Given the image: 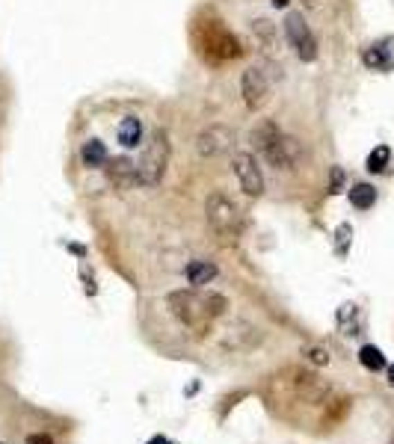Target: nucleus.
<instances>
[{
  "mask_svg": "<svg viewBox=\"0 0 394 444\" xmlns=\"http://www.w3.org/2000/svg\"><path fill=\"white\" fill-rule=\"evenodd\" d=\"M193 42L207 62H228L243 57V44L220 18H199L193 27Z\"/></svg>",
  "mask_w": 394,
  "mask_h": 444,
  "instance_id": "obj_1",
  "label": "nucleus"
},
{
  "mask_svg": "<svg viewBox=\"0 0 394 444\" xmlns=\"http://www.w3.org/2000/svg\"><path fill=\"white\" fill-rule=\"evenodd\" d=\"M166 305L172 311V317L178 320L181 326H187L196 335H205L214 323V314L207 308V296L196 293V291H175L166 296Z\"/></svg>",
  "mask_w": 394,
  "mask_h": 444,
  "instance_id": "obj_2",
  "label": "nucleus"
},
{
  "mask_svg": "<svg viewBox=\"0 0 394 444\" xmlns=\"http://www.w3.org/2000/svg\"><path fill=\"white\" fill-rule=\"evenodd\" d=\"M205 216H207V225L220 237H228V240L237 237L240 228H243V214H240V207L223 190H214L205 198Z\"/></svg>",
  "mask_w": 394,
  "mask_h": 444,
  "instance_id": "obj_3",
  "label": "nucleus"
},
{
  "mask_svg": "<svg viewBox=\"0 0 394 444\" xmlns=\"http://www.w3.org/2000/svg\"><path fill=\"white\" fill-rule=\"evenodd\" d=\"M166 157H169V137H166V130L157 128L155 133H151V139H148L146 157H142L139 166H137L139 184L155 187L163 178V172H166Z\"/></svg>",
  "mask_w": 394,
  "mask_h": 444,
  "instance_id": "obj_4",
  "label": "nucleus"
},
{
  "mask_svg": "<svg viewBox=\"0 0 394 444\" xmlns=\"http://www.w3.org/2000/svg\"><path fill=\"white\" fill-rule=\"evenodd\" d=\"M284 36H288L291 48L297 51V57L302 62L317 60V39H314V33L309 30V24H305V18L300 12H291L288 18H284Z\"/></svg>",
  "mask_w": 394,
  "mask_h": 444,
  "instance_id": "obj_5",
  "label": "nucleus"
},
{
  "mask_svg": "<svg viewBox=\"0 0 394 444\" xmlns=\"http://www.w3.org/2000/svg\"><path fill=\"white\" fill-rule=\"evenodd\" d=\"M232 169L237 175V181H240V190H243L246 196H264V175H261V166L255 160V154H249V151H237L234 154V160H232Z\"/></svg>",
  "mask_w": 394,
  "mask_h": 444,
  "instance_id": "obj_6",
  "label": "nucleus"
},
{
  "mask_svg": "<svg viewBox=\"0 0 394 444\" xmlns=\"http://www.w3.org/2000/svg\"><path fill=\"white\" fill-rule=\"evenodd\" d=\"M234 146V130L225 128V125H211L199 133V139H196V151H199L202 160H216L223 157L225 151H232Z\"/></svg>",
  "mask_w": 394,
  "mask_h": 444,
  "instance_id": "obj_7",
  "label": "nucleus"
},
{
  "mask_svg": "<svg viewBox=\"0 0 394 444\" xmlns=\"http://www.w3.org/2000/svg\"><path fill=\"white\" fill-rule=\"evenodd\" d=\"M240 95H243V104L249 110H258L264 107L267 95H270V77L264 69H258V65H249L240 77Z\"/></svg>",
  "mask_w": 394,
  "mask_h": 444,
  "instance_id": "obj_8",
  "label": "nucleus"
},
{
  "mask_svg": "<svg viewBox=\"0 0 394 444\" xmlns=\"http://www.w3.org/2000/svg\"><path fill=\"white\" fill-rule=\"evenodd\" d=\"M293 379H291V388L297 394L300 403H311V406H320L326 397L332 394V385H326L320 376L314 373H302V370H288Z\"/></svg>",
  "mask_w": 394,
  "mask_h": 444,
  "instance_id": "obj_9",
  "label": "nucleus"
},
{
  "mask_svg": "<svg viewBox=\"0 0 394 444\" xmlns=\"http://www.w3.org/2000/svg\"><path fill=\"white\" fill-rule=\"evenodd\" d=\"M264 157L270 160V166H276V169H297V166L302 163V157H305V148H302V142L297 137L282 133Z\"/></svg>",
  "mask_w": 394,
  "mask_h": 444,
  "instance_id": "obj_10",
  "label": "nucleus"
},
{
  "mask_svg": "<svg viewBox=\"0 0 394 444\" xmlns=\"http://www.w3.org/2000/svg\"><path fill=\"white\" fill-rule=\"evenodd\" d=\"M279 137H282V130H279L276 121H273V119H261L258 125L252 128V133H249V142H252L261 154H267Z\"/></svg>",
  "mask_w": 394,
  "mask_h": 444,
  "instance_id": "obj_11",
  "label": "nucleus"
},
{
  "mask_svg": "<svg viewBox=\"0 0 394 444\" xmlns=\"http://www.w3.org/2000/svg\"><path fill=\"white\" fill-rule=\"evenodd\" d=\"M107 172H110V181L116 187H130V184H137L139 181V175H137V163L130 160V157H116L110 160V166H107Z\"/></svg>",
  "mask_w": 394,
  "mask_h": 444,
  "instance_id": "obj_12",
  "label": "nucleus"
},
{
  "mask_svg": "<svg viewBox=\"0 0 394 444\" xmlns=\"http://www.w3.org/2000/svg\"><path fill=\"white\" fill-rule=\"evenodd\" d=\"M184 275H187V282L193 287H205V284H211L216 279V264H211V261H190L187 270H184Z\"/></svg>",
  "mask_w": 394,
  "mask_h": 444,
  "instance_id": "obj_13",
  "label": "nucleus"
},
{
  "mask_svg": "<svg viewBox=\"0 0 394 444\" xmlns=\"http://www.w3.org/2000/svg\"><path fill=\"white\" fill-rule=\"evenodd\" d=\"M365 65L368 69H391L394 60H391V39L388 42H379V44H370L365 51Z\"/></svg>",
  "mask_w": 394,
  "mask_h": 444,
  "instance_id": "obj_14",
  "label": "nucleus"
},
{
  "mask_svg": "<svg viewBox=\"0 0 394 444\" xmlns=\"http://www.w3.org/2000/svg\"><path fill=\"white\" fill-rule=\"evenodd\" d=\"M80 160L83 166H89V169H101L107 163V148L101 139H86L83 148H80Z\"/></svg>",
  "mask_w": 394,
  "mask_h": 444,
  "instance_id": "obj_15",
  "label": "nucleus"
},
{
  "mask_svg": "<svg viewBox=\"0 0 394 444\" xmlns=\"http://www.w3.org/2000/svg\"><path fill=\"white\" fill-rule=\"evenodd\" d=\"M119 142H122L125 148H137V146H139V142H142V125H139V119H134V116L122 119V125H119Z\"/></svg>",
  "mask_w": 394,
  "mask_h": 444,
  "instance_id": "obj_16",
  "label": "nucleus"
},
{
  "mask_svg": "<svg viewBox=\"0 0 394 444\" xmlns=\"http://www.w3.org/2000/svg\"><path fill=\"white\" fill-rule=\"evenodd\" d=\"M377 202V190L370 184H353L350 187V205L359 207V210H368V207H374Z\"/></svg>",
  "mask_w": 394,
  "mask_h": 444,
  "instance_id": "obj_17",
  "label": "nucleus"
},
{
  "mask_svg": "<svg viewBox=\"0 0 394 444\" xmlns=\"http://www.w3.org/2000/svg\"><path fill=\"white\" fill-rule=\"evenodd\" d=\"M359 361H362V368L368 370H386V355H382L379 347H374V343H368V347L359 350Z\"/></svg>",
  "mask_w": 394,
  "mask_h": 444,
  "instance_id": "obj_18",
  "label": "nucleus"
},
{
  "mask_svg": "<svg viewBox=\"0 0 394 444\" xmlns=\"http://www.w3.org/2000/svg\"><path fill=\"white\" fill-rule=\"evenodd\" d=\"M388 160H391L388 146H377L374 151L368 154V172H374V175L386 172V169H388Z\"/></svg>",
  "mask_w": 394,
  "mask_h": 444,
  "instance_id": "obj_19",
  "label": "nucleus"
},
{
  "mask_svg": "<svg viewBox=\"0 0 394 444\" xmlns=\"http://www.w3.org/2000/svg\"><path fill=\"white\" fill-rule=\"evenodd\" d=\"M350 240H353V225H350V222H341L338 231H335V252L338 255H347Z\"/></svg>",
  "mask_w": 394,
  "mask_h": 444,
  "instance_id": "obj_20",
  "label": "nucleus"
},
{
  "mask_svg": "<svg viewBox=\"0 0 394 444\" xmlns=\"http://www.w3.org/2000/svg\"><path fill=\"white\" fill-rule=\"evenodd\" d=\"M302 355H305V361L317 364V368L329 364V350H323V347H302Z\"/></svg>",
  "mask_w": 394,
  "mask_h": 444,
  "instance_id": "obj_21",
  "label": "nucleus"
},
{
  "mask_svg": "<svg viewBox=\"0 0 394 444\" xmlns=\"http://www.w3.org/2000/svg\"><path fill=\"white\" fill-rule=\"evenodd\" d=\"M341 187H344V172H341V169H332V187H329V193H341Z\"/></svg>",
  "mask_w": 394,
  "mask_h": 444,
  "instance_id": "obj_22",
  "label": "nucleus"
},
{
  "mask_svg": "<svg viewBox=\"0 0 394 444\" xmlns=\"http://www.w3.org/2000/svg\"><path fill=\"white\" fill-rule=\"evenodd\" d=\"M27 444H53V438L45 436V432H33V436L27 438Z\"/></svg>",
  "mask_w": 394,
  "mask_h": 444,
  "instance_id": "obj_23",
  "label": "nucleus"
},
{
  "mask_svg": "<svg viewBox=\"0 0 394 444\" xmlns=\"http://www.w3.org/2000/svg\"><path fill=\"white\" fill-rule=\"evenodd\" d=\"M146 444H175L172 438H166V436H155V438H148Z\"/></svg>",
  "mask_w": 394,
  "mask_h": 444,
  "instance_id": "obj_24",
  "label": "nucleus"
},
{
  "mask_svg": "<svg viewBox=\"0 0 394 444\" xmlns=\"http://www.w3.org/2000/svg\"><path fill=\"white\" fill-rule=\"evenodd\" d=\"M386 373H388V385L394 388V364H388V370H386Z\"/></svg>",
  "mask_w": 394,
  "mask_h": 444,
  "instance_id": "obj_25",
  "label": "nucleus"
},
{
  "mask_svg": "<svg viewBox=\"0 0 394 444\" xmlns=\"http://www.w3.org/2000/svg\"><path fill=\"white\" fill-rule=\"evenodd\" d=\"M288 3H291V0H273V6H276V9H284Z\"/></svg>",
  "mask_w": 394,
  "mask_h": 444,
  "instance_id": "obj_26",
  "label": "nucleus"
}]
</instances>
